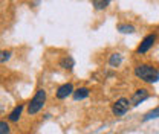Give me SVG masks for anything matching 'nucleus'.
I'll return each mask as SVG.
<instances>
[{"label": "nucleus", "instance_id": "nucleus-8", "mask_svg": "<svg viewBox=\"0 0 159 134\" xmlns=\"http://www.w3.org/2000/svg\"><path fill=\"white\" fill-rule=\"evenodd\" d=\"M60 66L63 67V69H67V70H70L72 67H74V59L70 57H64L61 61H60Z\"/></svg>", "mask_w": 159, "mask_h": 134}, {"label": "nucleus", "instance_id": "nucleus-12", "mask_svg": "<svg viewBox=\"0 0 159 134\" xmlns=\"http://www.w3.org/2000/svg\"><path fill=\"white\" fill-rule=\"evenodd\" d=\"M119 63H121V55L119 54H113L112 58H110V64L112 66H118Z\"/></svg>", "mask_w": 159, "mask_h": 134}, {"label": "nucleus", "instance_id": "nucleus-11", "mask_svg": "<svg viewBox=\"0 0 159 134\" xmlns=\"http://www.w3.org/2000/svg\"><path fill=\"white\" fill-rule=\"evenodd\" d=\"M118 29L121 32H124V34H127V32H133V26H130V24H119Z\"/></svg>", "mask_w": 159, "mask_h": 134}, {"label": "nucleus", "instance_id": "nucleus-15", "mask_svg": "<svg viewBox=\"0 0 159 134\" xmlns=\"http://www.w3.org/2000/svg\"><path fill=\"white\" fill-rule=\"evenodd\" d=\"M156 115H159V110H155L153 113H150V115H147V117H145V120H147V119H150V117H156Z\"/></svg>", "mask_w": 159, "mask_h": 134}, {"label": "nucleus", "instance_id": "nucleus-4", "mask_svg": "<svg viewBox=\"0 0 159 134\" xmlns=\"http://www.w3.org/2000/svg\"><path fill=\"white\" fill-rule=\"evenodd\" d=\"M155 40H156V37L152 34V35H147L145 38L142 40V43L139 44V47H138V54H145L152 46H153V43H155Z\"/></svg>", "mask_w": 159, "mask_h": 134}, {"label": "nucleus", "instance_id": "nucleus-1", "mask_svg": "<svg viewBox=\"0 0 159 134\" xmlns=\"http://www.w3.org/2000/svg\"><path fill=\"white\" fill-rule=\"evenodd\" d=\"M135 75L141 78L142 81H145V82H156V81H159V72L155 67L148 66V64H139L138 67L135 69Z\"/></svg>", "mask_w": 159, "mask_h": 134}, {"label": "nucleus", "instance_id": "nucleus-5", "mask_svg": "<svg viewBox=\"0 0 159 134\" xmlns=\"http://www.w3.org/2000/svg\"><path fill=\"white\" fill-rule=\"evenodd\" d=\"M72 92H74L72 84H63L58 90H57V97H58V99H64V97H67V96L70 95Z\"/></svg>", "mask_w": 159, "mask_h": 134}, {"label": "nucleus", "instance_id": "nucleus-13", "mask_svg": "<svg viewBox=\"0 0 159 134\" xmlns=\"http://www.w3.org/2000/svg\"><path fill=\"white\" fill-rule=\"evenodd\" d=\"M0 134H9V127H8L6 122L0 123Z\"/></svg>", "mask_w": 159, "mask_h": 134}, {"label": "nucleus", "instance_id": "nucleus-3", "mask_svg": "<svg viewBox=\"0 0 159 134\" xmlns=\"http://www.w3.org/2000/svg\"><path fill=\"white\" fill-rule=\"evenodd\" d=\"M129 107H130V102H129V99H125V97H121V99H118V101L113 104V107H112V111H113V115H115V116H122V115H125V113H127Z\"/></svg>", "mask_w": 159, "mask_h": 134}, {"label": "nucleus", "instance_id": "nucleus-9", "mask_svg": "<svg viewBox=\"0 0 159 134\" xmlns=\"http://www.w3.org/2000/svg\"><path fill=\"white\" fill-rule=\"evenodd\" d=\"M89 95V89H86V87H83V89H78L75 93H74V97L78 101V99H84L86 96Z\"/></svg>", "mask_w": 159, "mask_h": 134}, {"label": "nucleus", "instance_id": "nucleus-2", "mask_svg": "<svg viewBox=\"0 0 159 134\" xmlns=\"http://www.w3.org/2000/svg\"><path fill=\"white\" fill-rule=\"evenodd\" d=\"M44 101H46V92L43 89L37 90L35 96L31 99V102L28 104V115H35L41 110V107L44 105Z\"/></svg>", "mask_w": 159, "mask_h": 134}, {"label": "nucleus", "instance_id": "nucleus-6", "mask_svg": "<svg viewBox=\"0 0 159 134\" xmlns=\"http://www.w3.org/2000/svg\"><path fill=\"white\" fill-rule=\"evenodd\" d=\"M148 97V92L145 90V89H141V90H136V93L133 95V99H132V102H133V105H136L139 102H142L144 99H147Z\"/></svg>", "mask_w": 159, "mask_h": 134}, {"label": "nucleus", "instance_id": "nucleus-14", "mask_svg": "<svg viewBox=\"0 0 159 134\" xmlns=\"http://www.w3.org/2000/svg\"><path fill=\"white\" fill-rule=\"evenodd\" d=\"M11 55V52H2V63H5Z\"/></svg>", "mask_w": 159, "mask_h": 134}, {"label": "nucleus", "instance_id": "nucleus-10", "mask_svg": "<svg viewBox=\"0 0 159 134\" xmlns=\"http://www.w3.org/2000/svg\"><path fill=\"white\" fill-rule=\"evenodd\" d=\"M92 2H93L95 9H104V8L110 3V0H92Z\"/></svg>", "mask_w": 159, "mask_h": 134}, {"label": "nucleus", "instance_id": "nucleus-7", "mask_svg": "<svg viewBox=\"0 0 159 134\" xmlns=\"http://www.w3.org/2000/svg\"><path fill=\"white\" fill-rule=\"evenodd\" d=\"M21 110H23V105H17V107L9 113V120H11V122H17L20 115H21Z\"/></svg>", "mask_w": 159, "mask_h": 134}]
</instances>
